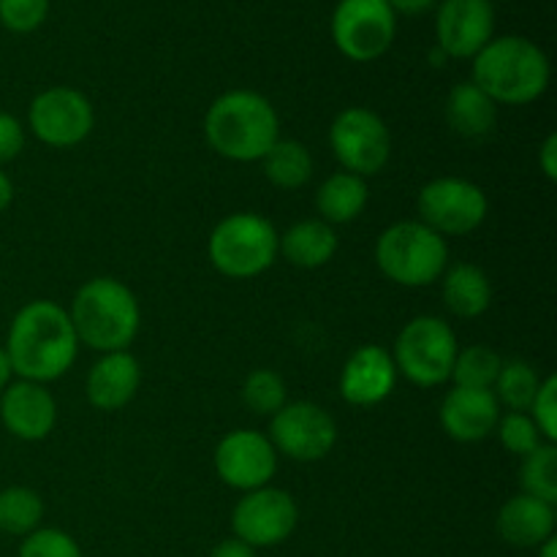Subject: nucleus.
I'll use <instances>...</instances> for the list:
<instances>
[{
	"label": "nucleus",
	"mask_w": 557,
	"mask_h": 557,
	"mask_svg": "<svg viewBox=\"0 0 557 557\" xmlns=\"http://www.w3.org/2000/svg\"><path fill=\"white\" fill-rule=\"evenodd\" d=\"M5 354L14 375L22 381L49 384L74 368L79 337L69 319V310L49 299H36L20 308L9 326Z\"/></svg>",
	"instance_id": "obj_1"
},
{
	"label": "nucleus",
	"mask_w": 557,
	"mask_h": 557,
	"mask_svg": "<svg viewBox=\"0 0 557 557\" xmlns=\"http://www.w3.org/2000/svg\"><path fill=\"white\" fill-rule=\"evenodd\" d=\"M205 136L207 145L228 161H261L281 139V117L261 92L228 90L207 109Z\"/></svg>",
	"instance_id": "obj_2"
},
{
	"label": "nucleus",
	"mask_w": 557,
	"mask_h": 557,
	"mask_svg": "<svg viewBox=\"0 0 557 557\" xmlns=\"http://www.w3.org/2000/svg\"><path fill=\"white\" fill-rule=\"evenodd\" d=\"M471 82L482 87L495 103L525 107L547 92L549 60L531 38L500 36L473 58Z\"/></svg>",
	"instance_id": "obj_3"
},
{
	"label": "nucleus",
	"mask_w": 557,
	"mask_h": 557,
	"mask_svg": "<svg viewBox=\"0 0 557 557\" xmlns=\"http://www.w3.org/2000/svg\"><path fill=\"white\" fill-rule=\"evenodd\" d=\"M69 319L79 343L92 351L112 354L128 351L131 343L136 341L141 310L125 283L114 277H92L74 294Z\"/></svg>",
	"instance_id": "obj_4"
},
{
	"label": "nucleus",
	"mask_w": 557,
	"mask_h": 557,
	"mask_svg": "<svg viewBox=\"0 0 557 557\" xmlns=\"http://www.w3.org/2000/svg\"><path fill=\"white\" fill-rule=\"evenodd\" d=\"M375 264L397 286L422 288L441 281L449 267V245L422 221L392 223L375 243Z\"/></svg>",
	"instance_id": "obj_5"
},
{
	"label": "nucleus",
	"mask_w": 557,
	"mask_h": 557,
	"mask_svg": "<svg viewBox=\"0 0 557 557\" xmlns=\"http://www.w3.org/2000/svg\"><path fill=\"white\" fill-rule=\"evenodd\" d=\"M277 243L281 234L264 215L234 212L212 228L207 253L221 275L232 281H250L275 264Z\"/></svg>",
	"instance_id": "obj_6"
},
{
	"label": "nucleus",
	"mask_w": 557,
	"mask_h": 557,
	"mask_svg": "<svg viewBox=\"0 0 557 557\" xmlns=\"http://www.w3.org/2000/svg\"><path fill=\"white\" fill-rule=\"evenodd\" d=\"M457 343L455 330L438 315H417L400 330L395 341V368L417 386H441L455 370Z\"/></svg>",
	"instance_id": "obj_7"
},
{
	"label": "nucleus",
	"mask_w": 557,
	"mask_h": 557,
	"mask_svg": "<svg viewBox=\"0 0 557 557\" xmlns=\"http://www.w3.org/2000/svg\"><path fill=\"white\" fill-rule=\"evenodd\" d=\"M330 147L343 172L368 180L384 172L392 156V136L384 117L368 107H348L332 120Z\"/></svg>",
	"instance_id": "obj_8"
},
{
	"label": "nucleus",
	"mask_w": 557,
	"mask_h": 557,
	"mask_svg": "<svg viewBox=\"0 0 557 557\" xmlns=\"http://www.w3.org/2000/svg\"><path fill=\"white\" fill-rule=\"evenodd\" d=\"M419 221L441 237H462L487 221V194L462 177H435L417 196Z\"/></svg>",
	"instance_id": "obj_9"
},
{
	"label": "nucleus",
	"mask_w": 557,
	"mask_h": 557,
	"mask_svg": "<svg viewBox=\"0 0 557 557\" xmlns=\"http://www.w3.org/2000/svg\"><path fill=\"white\" fill-rule=\"evenodd\" d=\"M332 41L354 63H370L389 52L397 20L386 0H341L332 11Z\"/></svg>",
	"instance_id": "obj_10"
},
{
	"label": "nucleus",
	"mask_w": 557,
	"mask_h": 557,
	"mask_svg": "<svg viewBox=\"0 0 557 557\" xmlns=\"http://www.w3.org/2000/svg\"><path fill=\"white\" fill-rule=\"evenodd\" d=\"M277 455H286L297 462H319L335 449L337 424L326 408L310 400L286 403L272 417L270 435Z\"/></svg>",
	"instance_id": "obj_11"
},
{
	"label": "nucleus",
	"mask_w": 557,
	"mask_h": 557,
	"mask_svg": "<svg viewBox=\"0 0 557 557\" xmlns=\"http://www.w3.org/2000/svg\"><path fill=\"white\" fill-rule=\"evenodd\" d=\"M27 125L38 141L58 150L82 145L96 125V112L85 92L74 87H49L33 98L27 109Z\"/></svg>",
	"instance_id": "obj_12"
},
{
	"label": "nucleus",
	"mask_w": 557,
	"mask_h": 557,
	"mask_svg": "<svg viewBox=\"0 0 557 557\" xmlns=\"http://www.w3.org/2000/svg\"><path fill=\"white\" fill-rule=\"evenodd\" d=\"M299 509L292 493L281 487H259L250 490L234 506L232 528L234 539L245 542L248 547H275L283 544L297 531Z\"/></svg>",
	"instance_id": "obj_13"
},
{
	"label": "nucleus",
	"mask_w": 557,
	"mask_h": 557,
	"mask_svg": "<svg viewBox=\"0 0 557 557\" xmlns=\"http://www.w3.org/2000/svg\"><path fill=\"white\" fill-rule=\"evenodd\" d=\"M215 471L223 484L250 493L272 482L277 471V451L264 433L234 430L215 446Z\"/></svg>",
	"instance_id": "obj_14"
},
{
	"label": "nucleus",
	"mask_w": 557,
	"mask_h": 557,
	"mask_svg": "<svg viewBox=\"0 0 557 557\" xmlns=\"http://www.w3.org/2000/svg\"><path fill=\"white\" fill-rule=\"evenodd\" d=\"M495 30V11L490 0H444L435 16L438 49L446 58H476Z\"/></svg>",
	"instance_id": "obj_15"
},
{
	"label": "nucleus",
	"mask_w": 557,
	"mask_h": 557,
	"mask_svg": "<svg viewBox=\"0 0 557 557\" xmlns=\"http://www.w3.org/2000/svg\"><path fill=\"white\" fill-rule=\"evenodd\" d=\"M0 419L3 428L20 441H44L58 424V403L52 392L36 381H11L0 392Z\"/></svg>",
	"instance_id": "obj_16"
},
{
	"label": "nucleus",
	"mask_w": 557,
	"mask_h": 557,
	"mask_svg": "<svg viewBox=\"0 0 557 557\" xmlns=\"http://www.w3.org/2000/svg\"><path fill=\"white\" fill-rule=\"evenodd\" d=\"M395 359L381 346H362L346 359L341 373V395L348 406L370 408L384 403L397 386Z\"/></svg>",
	"instance_id": "obj_17"
},
{
	"label": "nucleus",
	"mask_w": 557,
	"mask_h": 557,
	"mask_svg": "<svg viewBox=\"0 0 557 557\" xmlns=\"http://www.w3.org/2000/svg\"><path fill=\"white\" fill-rule=\"evenodd\" d=\"M441 428L451 441L460 444H479L490 438L498 428L500 406L490 389H466L455 386L441 403Z\"/></svg>",
	"instance_id": "obj_18"
},
{
	"label": "nucleus",
	"mask_w": 557,
	"mask_h": 557,
	"mask_svg": "<svg viewBox=\"0 0 557 557\" xmlns=\"http://www.w3.org/2000/svg\"><path fill=\"white\" fill-rule=\"evenodd\" d=\"M141 384L139 359L131 351L103 354L87 373V400L98 411H120L136 397Z\"/></svg>",
	"instance_id": "obj_19"
},
{
	"label": "nucleus",
	"mask_w": 557,
	"mask_h": 557,
	"mask_svg": "<svg viewBox=\"0 0 557 557\" xmlns=\"http://www.w3.org/2000/svg\"><path fill=\"white\" fill-rule=\"evenodd\" d=\"M498 533L511 547L539 549L555 536V506L525 493L515 495L500 506Z\"/></svg>",
	"instance_id": "obj_20"
},
{
	"label": "nucleus",
	"mask_w": 557,
	"mask_h": 557,
	"mask_svg": "<svg viewBox=\"0 0 557 557\" xmlns=\"http://www.w3.org/2000/svg\"><path fill=\"white\" fill-rule=\"evenodd\" d=\"M441 294H444V305L449 313L460 315V319H479L493 305V283H490L487 272L476 264H451L441 275Z\"/></svg>",
	"instance_id": "obj_21"
},
{
	"label": "nucleus",
	"mask_w": 557,
	"mask_h": 557,
	"mask_svg": "<svg viewBox=\"0 0 557 557\" xmlns=\"http://www.w3.org/2000/svg\"><path fill=\"white\" fill-rule=\"evenodd\" d=\"M277 253L286 256L288 264L302 267V270H319L330 264L337 253V234L335 226L324 223L321 218L299 221L281 234Z\"/></svg>",
	"instance_id": "obj_22"
},
{
	"label": "nucleus",
	"mask_w": 557,
	"mask_h": 557,
	"mask_svg": "<svg viewBox=\"0 0 557 557\" xmlns=\"http://www.w3.org/2000/svg\"><path fill=\"white\" fill-rule=\"evenodd\" d=\"M446 120L455 134L466 139H484L498 123V103L473 82H460L446 98Z\"/></svg>",
	"instance_id": "obj_23"
},
{
	"label": "nucleus",
	"mask_w": 557,
	"mask_h": 557,
	"mask_svg": "<svg viewBox=\"0 0 557 557\" xmlns=\"http://www.w3.org/2000/svg\"><path fill=\"white\" fill-rule=\"evenodd\" d=\"M368 180L351 172H335L319 185L315 210L324 223L343 226V223H351L362 215L364 207H368Z\"/></svg>",
	"instance_id": "obj_24"
},
{
	"label": "nucleus",
	"mask_w": 557,
	"mask_h": 557,
	"mask_svg": "<svg viewBox=\"0 0 557 557\" xmlns=\"http://www.w3.org/2000/svg\"><path fill=\"white\" fill-rule=\"evenodd\" d=\"M261 166H264V177L283 190L302 188L313 177V156L302 141L294 139H277L261 158Z\"/></svg>",
	"instance_id": "obj_25"
},
{
	"label": "nucleus",
	"mask_w": 557,
	"mask_h": 557,
	"mask_svg": "<svg viewBox=\"0 0 557 557\" xmlns=\"http://www.w3.org/2000/svg\"><path fill=\"white\" fill-rule=\"evenodd\" d=\"M44 520V500L30 487L0 490V531L9 536H30Z\"/></svg>",
	"instance_id": "obj_26"
},
{
	"label": "nucleus",
	"mask_w": 557,
	"mask_h": 557,
	"mask_svg": "<svg viewBox=\"0 0 557 557\" xmlns=\"http://www.w3.org/2000/svg\"><path fill=\"white\" fill-rule=\"evenodd\" d=\"M539 386H542V379L533 364H528L525 359H504L493 395L498 406H506L509 411H528Z\"/></svg>",
	"instance_id": "obj_27"
},
{
	"label": "nucleus",
	"mask_w": 557,
	"mask_h": 557,
	"mask_svg": "<svg viewBox=\"0 0 557 557\" xmlns=\"http://www.w3.org/2000/svg\"><path fill=\"white\" fill-rule=\"evenodd\" d=\"M500 354H495L487 346H471L460 348L455 359V370H451V381L455 386H466V389H490L493 392L495 379L500 373Z\"/></svg>",
	"instance_id": "obj_28"
},
{
	"label": "nucleus",
	"mask_w": 557,
	"mask_h": 557,
	"mask_svg": "<svg viewBox=\"0 0 557 557\" xmlns=\"http://www.w3.org/2000/svg\"><path fill=\"white\" fill-rule=\"evenodd\" d=\"M522 493L553 504L557 500V449L555 444H542L536 451L522 457L520 468Z\"/></svg>",
	"instance_id": "obj_29"
},
{
	"label": "nucleus",
	"mask_w": 557,
	"mask_h": 557,
	"mask_svg": "<svg viewBox=\"0 0 557 557\" xmlns=\"http://www.w3.org/2000/svg\"><path fill=\"white\" fill-rule=\"evenodd\" d=\"M243 403L259 417H275L286 406V384L275 370H253L243 384Z\"/></svg>",
	"instance_id": "obj_30"
},
{
	"label": "nucleus",
	"mask_w": 557,
	"mask_h": 557,
	"mask_svg": "<svg viewBox=\"0 0 557 557\" xmlns=\"http://www.w3.org/2000/svg\"><path fill=\"white\" fill-rule=\"evenodd\" d=\"M495 433H498L500 446H504L509 455H517V457H528L531 451H536L539 446L547 444L544 435L539 433L536 424H533L531 413L528 411L500 413Z\"/></svg>",
	"instance_id": "obj_31"
},
{
	"label": "nucleus",
	"mask_w": 557,
	"mask_h": 557,
	"mask_svg": "<svg viewBox=\"0 0 557 557\" xmlns=\"http://www.w3.org/2000/svg\"><path fill=\"white\" fill-rule=\"evenodd\" d=\"M20 557H82L79 544L58 528H38L25 536Z\"/></svg>",
	"instance_id": "obj_32"
},
{
	"label": "nucleus",
	"mask_w": 557,
	"mask_h": 557,
	"mask_svg": "<svg viewBox=\"0 0 557 557\" xmlns=\"http://www.w3.org/2000/svg\"><path fill=\"white\" fill-rule=\"evenodd\" d=\"M49 0H0V25L11 33H33L44 25Z\"/></svg>",
	"instance_id": "obj_33"
},
{
	"label": "nucleus",
	"mask_w": 557,
	"mask_h": 557,
	"mask_svg": "<svg viewBox=\"0 0 557 557\" xmlns=\"http://www.w3.org/2000/svg\"><path fill=\"white\" fill-rule=\"evenodd\" d=\"M528 413H531L533 424H536L539 433L544 435V441H547V444H555L557 441V379L555 375H547V379L542 381V386H539Z\"/></svg>",
	"instance_id": "obj_34"
},
{
	"label": "nucleus",
	"mask_w": 557,
	"mask_h": 557,
	"mask_svg": "<svg viewBox=\"0 0 557 557\" xmlns=\"http://www.w3.org/2000/svg\"><path fill=\"white\" fill-rule=\"evenodd\" d=\"M25 150V128L9 112H0V166L14 161Z\"/></svg>",
	"instance_id": "obj_35"
},
{
	"label": "nucleus",
	"mask_w": 557,
	"mask_h": 557,
	"mask_svg": "<svg viewBox=\"0 0 557 557\" xmlns=\"http://www.w3.org/2000/svg\"><path fill=\"white\" fill-rule=\"evenodd\" d=\"M539 166H542L544 177H547L549 183H555L557 180V134H549L547 139H544L542 150H539Z\"/></svg>",
	"instance_id": "obj_36"
},
{
	"label": "nucleus",
	"mask_w": 557,
	"mask_h": 557,
	"mask_svg": "<svg viewBox=\"0 0 557 557\" xmlns=\"http://www.w3.org/2000/svg\"><path fill=\"white\" fill-rule=\"evenodd\" d=\"M210 557H256V549L239 542V539H226V542H221L212 549Z\"/></svg>",
	"instance_id": "obj_37"
},
{
	"label": "nucleus",
	"mask_w": 557,
	"mask_h": 557,
	"mask_svg": "<svg viewBox=\"0 0 557 557\" xmlns=\"http://www.w3.org/2000/svg\"><path fill=\"white\" fill-rule=\"evenodd\" d=\"M392 11H400V14H422V11L433 9L435 0H386Z\"/></svg>",
	"instance_id": "obj_38"
},
{
	"label": "nucleus",
	"mask_w": 557,
	"mask_h": 557,
	"mask_svg": "<svg viewBox=\"0 0 557 557\" xmlns=\"http://www.w3.org/2000/svg\"><path fill=\"white\" fill-rule=\"evenodd\" d=\"M11 201H14V183H11L9 174L0 169V212L9 210Z\"/></svg>",
	"instance_id": "obj_39"
},
{
	"label": "nucleus",
	"mask_w": 557,
	"mask_h": 557,
	"mask_svg": "<svg viewBox=\"0 0 557 557\" xmlns=\"http://www.w3.org/2000/svg\"><path fill=\"white\" fill-rule=\"evenodd\" d=\"M11 375H14V370H11L9 354H5V348L0 346V392L11 384Z\"/></svg>",
	"instance_id": "obj_40"
},
{
	"label": "nucleus",
	"mask_w": 557,
	"mask_h": 557,
	"mask_svg": "<svg viewBox=\"0 0 557 557\" xmlns=\"http://www.w3.org/2000/svg\"><path fill=\"white\" fill-rule=\"evenodd\" d=\"M539 557H557V539H547V542L539 547Z\"/></svg>",
	"instance_id": "obj_41"
}]
</instances>
